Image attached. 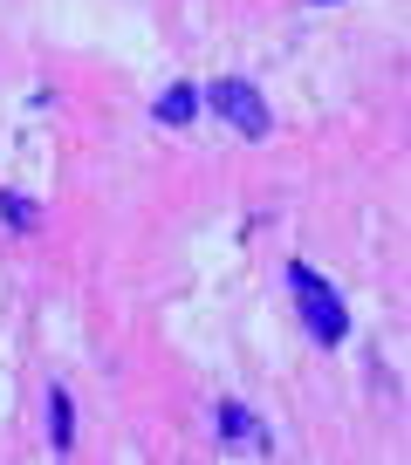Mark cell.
<instances>
[{
	"instance_id": "6da1fadb",
	"label": "cell",
	"mask_w": 411,
	"mask_h": 465,
	"mask_svg": "<svg viewBox=\"0 0 411 465\" xmlns=\"http://www.w3.org/2000/svg\"><path fill=\"white\" fill-rule=\"evenodd\" d=\"M288 281H295V302H302L308 335H316V342H343V335H350L343 294H336V288H323V281H316V267H288Z\"/></svg>"
},
{
	"instance_id": "7a4b0ae2",
	"label": "cell",
	"mask_w": 411,
	"mask_h": 465,
	"mask_svg": "<svg viewBox=\"0 0 411 465\" xmlns=\"http://www.w3.org/2000/svg\"><path fill=\"white\" fill-rule=\"evenodd\" d=\"M213 110H220L240 137H267V103H261V89H254V83H240V75L213 83Z\"/></svg>"
},
{
	"instance_id": "3957f363",
	"label": "cell",
	"mask_w": 411,
	"mask_h": 465,
	"mask_svg": "<svg viewBox=\"0 0 411 465\" xmlns=\"http://www.w3.org/2000/svg\"><path fill=\"white\" fill-rule=\"evenodd\" d=\"M192 110H199L192 89H165V96H158V124H192Z\"/></svg>"
},
{
	"instance_id": "277c9868",
	"label": "cell",
	"mask_w": 411,
	"mask_h": 465,
	"mask_svg": "<svg viewBox=\"0 0 411 465\" xmlns=\"http://www.w3.org/2000/svg\"><path fill=\"white\" fill-rule=\"evenodd\" d=\"M48 431H55V445H69V431H75L69 424V397L62 391H48Z\"/></svg>"
},
{
	"instance_id": "5b68a950",
	"label": "cell",
	"mask_w": 411,
	"mask_h": 465,
	"mask_svg": "<svg viewBox=\"0 0 411 465\" xmlns=\"http://www.w3.org/2000/svg\"><path fill=\"white\" fill-rule=\"evenodd\" d=\"M0 213L15 219V226H35V213H28V205H21V199H15V192H0Z\"/></svg>"
},
{
	"instance_id": "8992f818",
	"label": "cell",
	"mask_w": 411,
	"mask_h": 465,
	"mask_svg": "<svg viewBox=\"0 0 411 465\" xmlns=\"http://www.w3.org/2000/svg\"><path fill=\"white\" fill-rule=\"evenodd\" d=\"M220 431H247V411H240V404H220Z\"/></svg>"
}]
</instances>
